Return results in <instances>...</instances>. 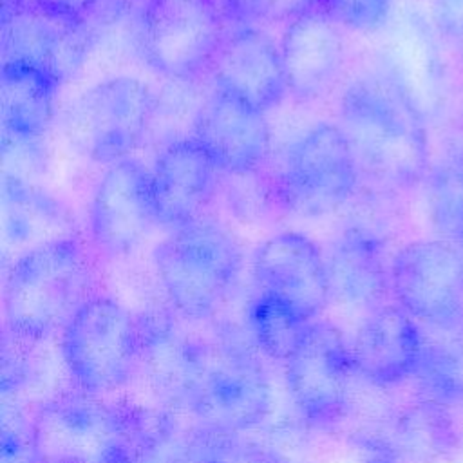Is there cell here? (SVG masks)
<instances>
[{"instance_id":"cell-1","label":"cell","mask_w":463,"mask_h":463,"mask_svg":"<svg viewBox=\"0 0 463 463\" xmlns=\"http://www.w3.org/2000/svg\"><path fill=\"white\" fill-rule=\"evenodd\" d=\"M338 127L362 181L374 190L396 194L427 181L432 168L427 119L385 69L345 87Z\"/></svg>"},{"instance_id":"cell-2","label":"cell","mask_w":463,"mask_h":463,"mask_svg":"<svg viewBox=\"0 0 463 463\" xmlns=\"http://www.w3.org/2000/svg\"><path fill=\"white\" fill-rule=\"evenodd\" d=\"M90 284L89 250L76 235L22 251L13 260L4 286L7 333L22 342H40L61 333L92 297Z\"/></svg>"},{"instance_id":"cell-3","label":"cell","mask_w":463,"mask_h":463,"mask_svg":"<svg viewBox=\"0 0 463 463\" xmlns=\"http://www.w3.org/2000/svg\"><path fill=\"white\" fill-rule=\"evenodd\" d=\"M271 403L255 342L233 324L210 326L186 412L212 430L241 434L264 421Z\"/></svg>"},{"instance_id":"cell-4","label":"cell","mask_w":463,"mask_h":463,"mask_svg":"<svg viewBox=\"0 0 463 463\" xmlns=\"http://www.w3.org/2000/svg\"><path fill=\"white\" fill-rule=\"evenodd\" d=\"M159 286L175 313L210 320L232 293L242 269V251L232 232L206 215L188 222L156 248Z\"/></svg>"},{"instance_id":"cell-5","label":"cell","mask_w":463,"mask_h":463,"mask_svg":"<svg viewBox=\"0 0 463 463\" xmlns=\"http://www.w3.org/2000/svg\"><path fill=\"white\" fill-rule=\"evenodd\" d=\"M362 177L338 123H317L282 154L269 177V195L288 213L324 217L356 194Z\"/></svg>"},{"instance_id":"cell-6","label":"cell","mask_w":463,"mask_h":463,"mask_svg":"<svg viewBox=\"0 0 463 463\" xmlns=\"http://www.w3.org/2000/svg\"><path fill=\"white\" fill-rule=\"evenodd\" d=\"M127 409L85 391L45 400L27 427L31 463H125Z\"/></svg>"},{"instance_id":"cell-7","label":"cell","mask_w":463,"mask_h":463,"mask_svg":"<svg viewBox=\"0 0 463 463\" xmlns=\"http://www.w3.org/2000/svg\"><path fill=\"white\" fill-rule=\"evenodd\" d=\"M156 96L139 78L119 74L80 92L61 118L69 146L83 159L114 165L143 143L156 114Z\"/></svg>"},{"instance_id":"cell-8","label":"cell","mask_w":463,"mask_h":463,"mask_svg":"<svg viewBox=\"0 0 463 463\" xmlns=\"http://www.w3.org/2000/svg\"><path fill=\"white\" fill-rule=\"evenodd\" d=\"M63 364L76 389L107 394L139 371L137 318L118 300L92 295L60 333Z\"/></svg>"},{"instance_id":"cell-9","label":"cell","mask_w":463,"mask_h":463,"mask_svg":"<svg viewBox=\"0 0 463 463\" xmlns=\"http://www.w3.org/2000/svg\"><path fill=\"white\" fill-rule=\"evenodd\" d=\"M226 36L217 0H146L141 11V52L168 80L192 81L208 74Z\"/></svg>"},{"instance_id":"cell-10","label":"cell","mask_w":463,"mask_h":463,"mask_svg":"<svg viewBox=\"0 0 463 463\" xmlns=\"http://www.w3.org/2000/svg\"><path fill=\"white\" fill-rule=\"evenodd\" d=\"M284 369L288 392L309 425L331 429L345 416L356 369L351 345L336 326L313 320Z\"/></svg>"},{"instance_id":"cell-11","label":"cell","mask_w":463,"mask_h":463,"mask_svg":"<svg viewBox=\"0 0 463 463\" xmlns=\"http://www.w3.org/2000/svg\"><path fill=\"white\" fill-rule=\"evenodd\" d=\"M157 224L152 174L134 157L109 165L89 206V239L96 253L121 259L136 251Z\"/></svg>"},{"instance_id":"cell-12","label":"cell","mask_w":463,"mask_h":463,"mask_svg":"<svg viewBox=\"0 0 463 463\" xmlns=\"http://www.w3.org/2000/svg\"><path fill=\"white\" fill-rule=\"evenodd\" d=\"M391 297L420 326L463 315V255L441 239H416L391 257Z\"/></svg>"},{"instance_id":"cell-13","label":"cell","mask_w":463,"mask_h":463,"mask_svg":"<svg viewBox=\"0 0 463 463\" xmlns=\"http://www.w3.org/2000/svg\"><path fill=\"white\" fill-rule=\"evenodd\" d=\"M89 42L87 22L25 0L4 2L2 61H29L47 71L61 85L85 63Z\"/></svg>"},{"instance_id":"cell-14","label":"cell","mask_w":463,"mask_h":463,"mask_svg":"<svg viewBox=\"0 0 463 463\" xmlns=\"http://www.w3.org/2000/svg\"><path fill=\"white\" fill-rule=\"evenodd\" d=\"M259 293L275 298L304 320H317L331 302L324 250L298 232L268 237L253 255Z\"/></svg>"},{"instance_id":"cell-15","label":"cell","mask_w":463,"mask_h":463,"mask_svg":"<svg viewBox=\"0 0 463 463\" xmlns=\"http://www.w3.org/2000/svg\"><path fill=\"white\" fill-rule=\"evenodd\" d=\"M137 318L139 371L165 407L186 412L201 365L206 331L192 329L179 313L152 311Z\"/></svg>"},{"instance_id":"cell-16","label":"cell","mask_w":463,"mask_h":463,"mask_svg":"<svg viewBox=\"0 0 463 463\" xmlns=\"http://www.w3.org/2000/svg\"><path fill=\"white\" fill-rule=\"evenodd\" d=\"M192 137L230 175L257 172L271 148L266 112L219 89H212L197 109Z\"/></svg>"},{"instance_id":"cell-17","label":"cell","mask_w":463,"mask_h":463,"mask_svg":"<svg viewBox=\"0 0 463 463\" xmlns=\"http://www.w3.org/2000/svg\"><path fill=\"white\" fill-rule=\"evenodd\" d=\"M279 47L288 92L295 99H322L342 80L347 60L342 27L317 7L286 24Z\"/></svg>"},{"instance_id":"cell-18","label":"cell","mask_w":463,"mask_h":463,"mask_svg":"<svg viewBox=\"0 0 463 463\" xmlns=\"http://www.w3.org/2000/svg\"><path fill=\"white\" fill-rule=\"evenodd\" d=\"M150 174L157 224L170 230L204 215L222 175L213 157L195 137L168 143L157 154Z\"/></svg>"},{"instance_id":"cell-19","label":"cell","mask_w":463,"mask_h":463,"mask_svg":"<svg viewBox=\"0 0 463 463\" xmlns=\"http://www.w3.org/2000/svg\"><path fill=\"white\" fill-rule=\"evenodd\" d=\"M208 76L213 89L268 112L288 92L280 47L257 27H237L224 38Z\"/></svg>"},{"instance_id":"cell-20","label":"cell","mask_w":463,"mask_h":463,"mask_svg":"<svg viewBox=\"0 0 463 463\" xmlns=\"http://www.w3.org/2000/svg\"><path fill=\"white\" fill-rule=\"evenodd\" d=\"M331 300L371 313L391 295V260L385 239L373 228L351 224L336 233L324 250Z\"/></svg>"},{"instance_id":"cell-21","label":"cell","mask_w":463,"mask_h":463,"mask_svg":"<svg viewBox=\"0 0 463 463\" xmlns=\"http://www.w3.org/2000/svg\"><path fill=\"white\" fill-rule=\"evenodd\" d=\"M421 326L398 304L367 313L356 329L351 354L356 373L369 383L389 387L412 378L420 351Z\"/></svg>"},{"instance_id":"cell-22","label":"cell","mask_w":463,"mask_h":463,"mask_svg":"<svg viewBox=\"0 0 463 463\" xmlns=\"http://www.w3.org/2000/svg\"><path fill=\"white\" fill-rule=\"evenodd\" d=\"M125 463H206L215 430L170 407L125 403Z\"/></svg>"},{"instance_id":"cell-23","label":"cell","mask_w":463,"mask_h":463,"mask_svg":"<svg viewBox=\"0 0 463 463\" xmlns=\"http://www.w3.org/2000/svg\"><path fill=\"white\" fill-rule=\"evenodd\" d=\"M60 83L38 65L24 60L2 61L0 105L4 145L22 148L43 137L54 116Z\"/></svg>"},{"instance_id":"cell-24","label":"cell","mask_w":463,"mask_h":463,"mask_svg":"<svg viewBox=\"0 0 463 463\" xmlns=\"http://www.w3.org/2000/svg\"><path fill=\"white\" fill-rule=\"evenodd\" d=\"M438 36L432 24L412 20L403 33L400 52L385 69L425 119L441 114L452 96L450 69Z\"/></svg>"},{"instance_id":"cell-25","label":"cell","mask_w":463,"mask_h":463,"mask_svg":"<svg viewBox=\"0 0 463 463\" xmlns=\"http://www.w3.org/2000/svg\"><path fill=\"white\" fill-rule=\"evenodd\" d=\"M420 360L412 380L416 396L463 412V315L423 326Z\"/></svg>"},{"instance_id":"cell-26","label":"cell","mask_w":463,"mask_h":463,"mask_svg":"<svg viewBox=\"0 0 463 463\" xmlns=\"http://www.w3.org/2000/svg\"><path fill=\"white\" fill-rule=\"evenodd\" d=\"M389 450L420 463L441 459L459 447L461 432L458 412L416 396L398 411L389 425Z\"/></svg>"},{"instance_id":"cell-27","label":"cell","mask_w":463,"mask_h":463,"mask_svg":"<svg viewBox=\"0 0 463 463\" xmlns=\"http://www.w3.org/2000/svg\"><path fill=\"white\" fill-rule=\"evenodd\" d=\"M4 210L5 239L14 246L33 241L38 246V242L72 235L63 226L67 221L60 204L52 197L27 186L16 175L5 177Z\"/></svg>"},{"instance_id":"cell-28","label":"cell","mask_w":463,"mask_h":463,"mask_svg":"<svg viewBox=\"0 0 463 463\" xmlns=\"http://www.w3.org/2000/svg\"><path fill=\"white\" fill-rule=\"evenodd\" d=\"M309 324V320L262 293L255 297L250 307L251 338L259 351L273 360L286 362L304 340Z\"/></svg>"},{"instance_id":"cell-29","label":"cell","mask_w":463,"mask_h":463,"mask_svg":"<svg viewBox=\"0 0 463 463\" xmlns=\"http://www.w3.org/2000/svg\"><path fill=\"white\" fill-rule=\"evenodd\" d=\"M425 183L427 217L436 239L463 255V175L441 161L432 165Z\"/></svg>"},{"instance_id":"cell-30","label":"cell","mask_w":463,"mask_h":463,"mask_svg":"<svg viewBox=\"0 0 463 463\" xmlns=\"http://www.w3.org/2000/svg\"><path fill=\"white\" fill-rule=\"evenodd\" d=\"M226 20H235L241 25L255 27L253 24L291 22L298 14L315 7L317 0H217Z\"/></svg>"},{"instance_id":"cell-31","label":"cell","mask_w":463,"mask_h":463,"mask_svg":"<svg viewBox=\"0 0 463 463\" xmlns=\"http://www.w3.org/2000/svg\"><path fill=\"white\" fill-rule=\"evenodd\" d=\"M392 0H317L315 7L342 29L371 33L385 24Z\"/></svg>"},{"instance_id":"cell-32","label":"cell","mask_w":463,"mask_h":463,"mask_svg":"<svg viewBox=\"0 0 463 463\" xmlns=\"http://www.w3.org/2000/svg\"><path fill=\"white\" fill-rule=\"evenodd\" d=\"M430 24L439 36L463 40V0H430Z\"/></svg>"},{"instance_id":"cell-33","label":"cell","mask_w":463,"mask_h":463,"mask_svg":"<svg viewBox=\"0 0 463 463\" xmlns=\"http://www.w3.org/2000/svg\"><path fill=\"white\" fill-rule=\"evenodd\" d=\"M25 2H31L38 7H43L81 22H87L90 13L96 11L99 4V0H25Z\"/></svg>"},{"instance_id":"cell-34","label":"cell","mask_w":463,"mask_h":463,"mask_svg":"<svg viewBox=\"0 0 463 463\" xmlns=\"http://www.w3.org/2000/svg\"><path fill=\"white\" fill-rule=\"evenodd\" d=\"M441 161L447 163L454 172L463 175V109L456 118V125L449 136L447 150Z\"/></svg>"},{"instance_id":"cell-35","label":"cell","mask_w":463,"mask_h":463,"mask_svg":"<svg viewBox=\"0 0 463 463\" xmlns=\"http://www.w3.org/2000/svg\"><path fill=\"white\" fill-rule=\"evenodd\" d=\"M364 463H398L396 456L385 450H378L376 454H373L371 458H367Z\"/></svg>"}]
</instances>
